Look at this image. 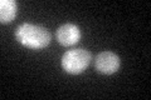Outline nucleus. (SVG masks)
I'll return each mask as SVG.
<instances>
[{
  "mask_svg": "<svg viewBox=\"0 0 151 100\" xmlns=\"http://www.w3.org/2000/svg\"><path fill=\"white\" fill-rule=\"evenodd\" d=\"M15 39L23 46L33 50H40L49 45L52 35L48 29L34 24L24 23L15 29Z\"/></svg>",
  "mask_w": 151,
  "mask_h": 100,
  "instance_id": "1",
  "label": "nucleus"
},
{
  "mask_svg": "<svg viewBox=\"0 0 151 100\" xmlns=\"http://www.w3.org/2000/svg\"><path fill=\"white\" fill-rule=\"evenodd\" d=\"M91 53L86 49L78 48V49H72L65 51L62 56V68L64 71L69 74H81L84 71L89 63H91Z\"/></svg>",
  "mask_w": 151,
  "mask_h": 100,
  "instance_id": "2",
  "label": "nucleus"
},
{
  "mask_svg": "<svg viewBox=\"0 0 151 100\" xmlns=\"http://www.w3.org/2000/svg\"><path fill=\"white\" fill-rule=\"evenodd\" d=\"M96 70L101 74L111 75L120 69V56L112 51H102L96 56Z\"/></svg>",
  "mask_w": 151,
  "mask_h": 100,
  "instance_id": "3",
  "label": "nucleus"
},
{
  "mask_svg": "<svg viewBox=\"0 0 151 100\" xmlns=\"http://www.w3.org/2000/svg\"><path fill=\"white\" fill-rule=\"evenodd\" d=\"M57 40L63 46H72L81 40V30L76 24H63L55 31Z\"/></svg>",
  "mask_w": 151,
  "mask_h": 100,
  "instance_id": "4",
  "label": "nucleus"
},
{
  "mask_svg": "<svg viewBox=\"0 0 151 100\" xmlns=\"http://www.w3.org/2000/svg\"><path fill=\"white\" fill-rule=\"evenodd\" d=\"M18 5L14 0H1L0 1V21L3 24L13 21L17 16Z\"/></svg>",
  "mask_w": 151,
  "mask_h": 100,
  "instance_id": "5",
  "label": "nucleus"
}]
</instances>
